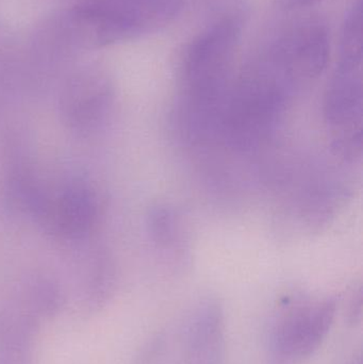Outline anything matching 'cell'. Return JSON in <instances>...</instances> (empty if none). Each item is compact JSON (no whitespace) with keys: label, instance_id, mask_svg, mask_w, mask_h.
Listing matches in <instances>:
<instances>
[{"label":"cell","instance_id":"5b68a950","mask_svg":"<svg viewBox=\"0 0 363 364\" xmlns=\"http://www.w3.org/2000/svg\"><path fill=\"white\" fill-rule=\"evenodd\" d=\"M112 91L99 80L81 79L66 87L60 98L59 113L66 129L90 138L104 129L113 113Z\"/></svg>","mask_w":363,"mask_h":364},{"label":"cell","instance_id":"6da1fadb","mask_svg":"<svg viewBox=\"0 0 363 364\" xmlns=\"http://www.w3.org/2000/svg\"><path fill=\"white\" fill-rule=\"evenodd\" d=\"M335 299L287 297L279 304L266 333L268 364H303L330 333L337 314Z\"/></svg>","mask_w":363,"mask_h":364},{"label":"cell","instance_id":"8992f818","mask_svg":"<svg viewBox=\"0 0 363 364\" xmlns=\"http://www.w3.org/2000/svg\"><path fill=\"white\" fill-rule=\"evenodd\" d=\"M181 348V364H224L225 320L219 304L204 301L191 312Z\"/></svg>","mask_w":363,"mask_h":364},{"label":"cell","instance_id":"7a4b0ae2","mask_svg":"<svg viewBox=\"0 0 363 364\" xmlns=\"http://www.w3.org/2000/svg\"><path fill=\"white\" fill-rule=\"evenodd\" d=\"M238 33L234 21H224L205 32L190 48L185 76L193 119L209 121L219 117L226 73Z\"/></svg>","mask_w":363,"mask_h":364},{"label":"cell","instance_id":"3957f363","mask_svg":"<svg viewBox=\"0 0 363 364\" xmlns=\"http://www.w3.org/2000/svg\"><path fill=\"white\" fill-rule=\"evenodd\" d=\"M99 208L90 182L70 178L50 186L44 181L30 218L58 239L81 241L93 232Z\"/></svg>","mask_w":363,"mask_h":364},{"label":"cell","instance_id":"277c9868","mask_svg":"<svg viewBox=\"0 0 363 364\" xmlns=\"http://www.w3.org/2000/svg\"><path fill=\"white\" fill-rule=\"evenodd\" d=\"M362 29L345 27L340 65L326 96L328 123L342 132H354L362 119Z\"/></svg>","mask_w":363,"mask_h":364},{"label":"cell","instance_id":"9c48e42d","mask_svg":"<svg viewBox=\"0 0 363 364\" xmlns=\"http://www.w3.org/2000/svg\"><path fill=\"white\" fill-rule=\"evenodd\" d=\"M320 0H291L292 4L296 6H310V4L319 2Z\"/></svg>","mask_w":363,"mask_h":364},{"label":"cell","instance_id":"ba28073f","mask_svg":"<svg viewBox=\"0 0 363 364\" xmlns=\"http://www.w3.org/2000/svg\"><path fill=\"white\" fill-rule=\"evenodd\" d=\"M38 318H48L59 312L63 305L60 287L50 278L33 275L23 280L12 299Z\"/></svg>","mask_w":363,"mask_h":364},{"label":"cell","instance_id":"52a82bcc","mask_svg":"<svg viewBox=\"0 0 363 364\" xmlns=\"http://www.w3.org/2000/svg\"><path fill=\"white\" fill-rule=\"evenodd\" d=\"M40 320L13 301L0 311V364H33Z\"/></svg>","mask_w":363,"mask_h":364}]
</instances>
